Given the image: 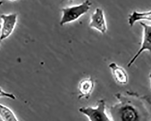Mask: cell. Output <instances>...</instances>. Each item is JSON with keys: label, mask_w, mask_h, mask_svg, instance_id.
Wrapping results in <instances>:
<instances>
[{"label": "cell", "mask_w": 151, "mask_h": 121, "mask_svg": "<svg viewBox=\"0 0 151 121\" xmlns=\"http://www.w3.org/2000/svg\"><path fill=\"white\" fill-rule=\"evenodd\" d=\"M109 67L111 70L116 82L121 85H125L129 81V77L125 70L115 63L109 64Z\"/></svg>", "instance_id": "7"}, {"label": "cell", "mask_w": 151, "mask_h": 121, "mask_svg": "<svg viewBox=\"0 0 151 121\" xmlns=\"http://www.w3.org/2000/svg\"><path fill=\"white\" fill-rule=\"evenodd\" d=\"M10 1H17V0H9Z\"/></svg>", "instance_id": "14"}, {"label": "cell", "mask_w": 151, "mask_h": 121, "mask_svg": "<svg viewBox=\"0 0 151 121\" xmlns=\"http://www.w3.org/2000/svg\"><path fill=\"white\" fill-rule=\"evenodd\" d=\"M0 117L4 121H18L15 113L10 108L0 104Z\"/></svg>", "instance_id": "10"}, {"label": "cell", "mask_w": 151, "mask_h": 121, "mask_svg": "<svg viewBox=\"0 0 151 121\" xmlns=\"http://www.w3.org/2000/svg\"><path fill=\"white\" fill-rule=\"evenodd\" d=\"M91 5V2L89 0H86L80 5L63 8V15L60 20V25L63 26L78 19L89 11Z\"/></svg>", "instance_id": "2"}, {"label": "cell", "mask_w": 151, "mask_h": 121, "mask_svg": "<svg viewBox=\"0 0 151 121\" xmlns=\"http://www.w3.org/2000/svg\"><path fill=\"white\" fill-rule=\"evenodd\" d=\"M140 24L143 28L141 46L139 51L137 52L134 56L128 63L127 66L129 68L132 66V64H134L136 60L143 51H148L151 53V25L147 24L142 22H141Z\"/></svg>", "instance_id": "4"}, {"label": "cell", "mask_w": 151, "mask_h": 121, "mask_svg": "<svg viewBox=\"0 0 151 121\" xmlns=\"http://www.w3.org/2000/svg\"><path fill=\"white\" fill-rule=\"evenodd\" d=\"M0 18L2 21L0 35V41H1L8 38L15 30L17 21V15L16 13L2 14Z\"/></svg>", "instance_id": "5"}, {"label": "cell", "mask_w": 151, "mask_h": 121, "mask_svg": "<svg viewBox=\"0 0 151 121\" xmlns=\"http://www.w3.org/2000/svg\"><path fill=\"white\" fill-rule=\"evenodd\" d=\"M0 98H9L13 100H15L16 99V96L14 94L5 92L1 88H0Z\"/></svg>", "instance_id": "11"}, {"label": "cell", "mask_w": 151, "mask_h": 121, "mask_svg": "<svg viewBox=\"0 0 151 121\" xmlns=\"http://www.w3.org/2000/svg\"><path fill=\"white\" fill-rule=\"evenodd\" d=\"M2 4H3V1H0V6H1V5H2ZM1 24H0V28H1Z\"/></svg>", "instance_id": "13"}, {"label": "cell", "mask_w": 151, "mask_h": 121, "mask_svg": "<svg viewBox=\"0 0 151 121\" xmlns=\"http://www.w3.org/2000/svg\"><path fill=\"white\" fill-rule=\"evenodd\" d=\"M149 79H150V81H151V72H150V74H149Z\"/></svg>", "instance_id": "12"}, {"label": "cell", "mask_w": 151, "mask_h": 121, "mask_svg": "<svg viewBox=\"0 0 151 121\" xmlns=\"http://www.w3.org/2000/svg\"><path fill=\"white\" fill-rule=\"evenodd\" d=\"M89 27L95 29L104 34L107 30L106 22L103 11L100 8H97L91 15Z\"/></svg>", "instance_id": "6"}, {"label": "cell", "mask_w": 151, "mask_h": 121, "mask_svg": "<svg viewBox=\"0 0 151 121\" xmlns=\"http://www.w3.org/2000/svg\"><path fill=\"white\" fill-rule=\"evenodd\" d=\"M0 46H1V45H0Z\"/></svg>", "instance_id": "15"}, {"label": "cell", "mask_w": 151, "mask_h": 121, "mask_svg": "<svg viewBox=\"0 0 151 121\" xmlns=\"http://www.w3.org/2000/svg\"><path fill=\"white\" fill-rule=\"evenodd\" d=\"M94 80L91 78H88L82 80L79 83L78 99H89L94 89Z\"/></svg>", "instance_id": "8"}, {"label": "cell", "mask_w": 151, "mask_h": 121, "mask_svg": "<svg viewBox=\"0 0 151 121\" xmlns=\"http://www.w3.org/2000/svg\"><path fill=\"white\" fill-rule=\"evenodd\" d=\"M142 20L151 21V11L142 12L134 11L129 15L128 23L129 26L132 27L137 21Z\"/></svg>", "instance_id": "9"}, {"label": "cell", "mask_w": 151, "mask_h": 121, "mask_svg": "<svg viewBox=\"0 0 151 121\" xmlns=\"http://www.w3.org/2000/svg\"><path fill=\"white\" fill-rule=\"evenodd\" d=\"M118 103L109 109L114 121H151V99L136 92L126 91L115 95Z\"/></svg>", "instance_id": "1"}, {"label": "cell", "mask_w": 151, "mask_h": 121, "mask_svg": "<svg viewBox=\"0 0 151 121\" xmlns=\"http://www.w3.org/2000/svg\"><path fill=\"white\" fill-rule=\"evenodd\" d=\"M106 107L105 101L101 99L98 101L97 106L95 108L81 107L79 109V111L87 116L91 121H111L106 113Z\"/></svg>", "instance_id": "3"}]
</instances>
